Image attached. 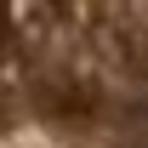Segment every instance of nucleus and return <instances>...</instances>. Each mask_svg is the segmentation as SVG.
I'll return each mask as SVG.
<instances>
[{"mask_svg": "<svg viewBox=\"0 0 148 148\" xmlns=\"http://www.w3.org/2000/svg\"><path fill=\"white\" fill-rule=\"evenodd\" d=\"M0 148H148V6H0Z\"/></svg>", "mask_w": 148, "mask_h": 148, "instance_id": "obj_1", "label": "nucleus"}]
</instances>
